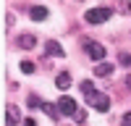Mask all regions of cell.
I'll return each instance as SVG.
<instances>
[{
	"mask_svg": "<svg viewBox=\"0 0 131 126\" xmlns=\"http://www.w3.org/2000/svg\"><path fill=\"white\" fill-rule=\"evenodd\" d=\"M73 118H76V121H79V123H81V121L86 118V113H84V110H79V113H76V116H73Z\"/></svg>",
	"mask_w": 131,
	"mask_h": 126,
	"instance_id": "obj_16",
	"label": "cell"
},
{
	"mask_svg": "<svg viewBox=\"0 0 131 126\" xmlns=\"http://www.w3.org/2000/svg\"><path fill=\"white\" fill-rule=\"evenodd\" d=\"M39 108H42V110H45V113L50 116V118H52V121H58V118H60V116H63V113H60V108H58V105H52V102H42V105H39Z\"/></svg>",
	"mask_w": 131,
	"mask_h": 126,
	"instance_id": "obj_7",
	"label": "cell"
},
{
	"mask_svg": "<svg viewBox=\"0 0 131 126\" xmlns=\"http://www.w3.org/2000/svg\"><path fill=\"white\" fill-rule=\"evenodd\" d=\"M45 55H55V58H63V55H66V50L60 47V42H55V39H50L47 45H45Z\"/></svg>",
	"mask_w": 131,
	"mask_h": 126,
	"instance_id": "obj_6",
	"label": "cell"
},
{
	"mask_svg": "<svg viewBox=\"0 0 131 126\" xmlns=\"http://www.w3.org/2000/svg\"><path fill=\"white\" fill-rule=\"evenodd\" d=\"M21 71H24V74H34V63H31V60H24V63H21Z\"/></svg>",
	"mask_w": 131,
	"mask_h": 126,
	"instance_id": "obj_13",
	"label": "cell"
},
{
	"mask_svg": "<svg viewBox=\"0 0 131 126\" xmlns=\"http://www.w3.org/2000/svg\"><path fill=\"white\" fill-rule=\"evenodd\" d=\"M29 16L34 18V21H42V18H47V8H42V5H34L29 10Z\"/></svg>",
	"mask_w": 131,
	"mask_h": 126,
	"instance_id": "obj_11",
	"label": "cell"
},
{
	"mask_svg": "<svg viewBox=\"0 0 131 126\" xmlns=\"http://www.w3.org/2000/svg\"><path fill=\"white\" fill-rule=\"evenodd\" d=\"M79 89L84 92V97H86V102H89L92 108H97L100 113H107V110H110V94L97 92V89H94V84H92L89 79L81 81V84H79Z\"/></svg>",
	"mask_w": 131,
	"mask_h": 126,
	"instance_id": "obj_1",
	"label": "cell"
},
{
	"mask_svg": "<svg viewBox=\"0 0 131 126\" xmlns=\"http://www.w3.org/2000/svg\"><path fill=\"white\" fill-rule=\"evenodd\" d=\"M110 74H113L110 63H97V66H94V76H110Z\"/></svg>",
	"mask_w": 131,
	"mask_h": 126,
	"instance_id": "obj_10",
	"label": "cell"
},
{
	"mask_svg": "<svg viewBox=\"0 0 131 126\" xmlns=\"http://www.w3.org/2000/svg\"><path fill=\"white\" fill-rule=\"evenodd\" d=\"M121 126H131V113H123L121 116Z\"/></svg>",
	"mask_w": 131,
	"mask_h": 126,
	"instance_id": "obj_15",
	"label": "cell"
},
{
	"mask_svg": "<svg viewBox=\"0 0 131 126\" xmlns=\"http://www.w3.org/2000/svg\"><path fill=\"white\" fill-rule=\"evenodd\" d=\"M110 18V8H92V10H86L84 13V21L86 24H105V21Z\"/></svg>",
	"mask_w": 131,
	"mask_h": 126,
	"instance_id": "obj_2",
	"label": "cell"
},
{
	"mask_svg": "<svg viewBox=\"0 0 131 126\" xmlns=\"http://www.w3.org/2000/svg\"><path fill=\"white\" fill-rule=\"evenodd\" d=\"M81 45H84V52H86L89 58H94V60H100V63H102L105 52H107V50H105V45H100V42H94V39H84Z\"/></svg>",
	"mask_w": 131,
	"mask_h": 126,
	"instance_id": "obj_3",
	"label": "cell"
},
{
	"mask_svg": "<svg viewBox=\"0 0 131 126\" xmlns=\"http://www.w3.org/2000/svg\"><path fill=\"white\" fill-rule=\"evenodd\" d=\"M126 87L131 89V74H128V76H126Z\"/></svg>",
	"mask_w": 131,
	"mask_h": 126,
	"instance_id": "obj_17",
	"label": "cell"
},
{
	"mask_svg": "<svg viewBox=\"0 0 131 126\" xmlns=\"http://www.w3.org/2000/svg\"><path fill=\"white\" fill-rule=\"evenodd\" d=\"M58 108H60L63 116H76V113H79V105H76V102L68 97V94H63V97L58 100Z\"/></svg>",
	"mask_w": 131,
	"mask_h": 126,
	"instance_id": "obj_4",
	"label": "cell"
},
{
	"mask_svg": "<svg viewBox=\"0 0 131 126\" xmlns=\"http://www.w3.org/2000/svg\"><path fill=\"white\" fill-rule=\"evenodd\" d=\"M55 87L58 89H68L71 87V74H66V71L58 74V76H55Z\"/></svg>",
	"mask_w": 131,
	"mask_h": 126,
	"instance_id": "obj_9",
	"label": "cell"
},
{
	"mask_svg": "<svg viewBox=\"0 0 131 126\" xmlns=\"http://www.w3.org/2000/svg\"><path fill=\"white\" fill-rule=\"evenodd\" d=\"M18 118H21V113H18V108L16 105H5V126H16L18 123Z\"/></svg>",
	"mask_w": 131,
	"mask_h": 126,
	"instance_id": "obj_5",
	"label": "cell"
},
{
	"mask_svg": "<svg viewBox=\"0 0 131 126\" xmlns=\"http://www.w3.org/2000/svg\"><path fill=\"white\" fill-rule=\"evenodd\" d=\"M118 60H121L123 66H128V68H131V55H128V52H121V58H118Z\"/></svg>",
	"mask_w": 131,
	"mask_h": 126,
	"instance_id": "obj_14",
	"label": "cell"
},
{
	"mask_svg": "<svg viewBox=\"0 0 131 126\" xmlns=\"http://www.w3.org/2000/svg\"><path fill=\"white\" fill-rule=\"evenodd\" d=\"M118 13H131V3H128V0H121V5H118Z\"/></svg>",
	"mask_w": 131,
	"mask_h": 126,
	"instance_id": "obj_12",
	"label": "cell"
},
{
	"mask_svg": "<svg viewBox=\"0 0 131 126\" xmlns=\"http://www.w3.org/2000/svg\"><path fill=\"white\" fill-rule=\"evenodd\" d=\"M34 42H37L34 34H21V37L16 39V45H18V47H24V50H31V47H34Z\"/></svg>",
	"mask_w": 131,
	"mask_h": 126,
	"instance_id": "obj_8",
	"label": "cell"
}]
</instances>
